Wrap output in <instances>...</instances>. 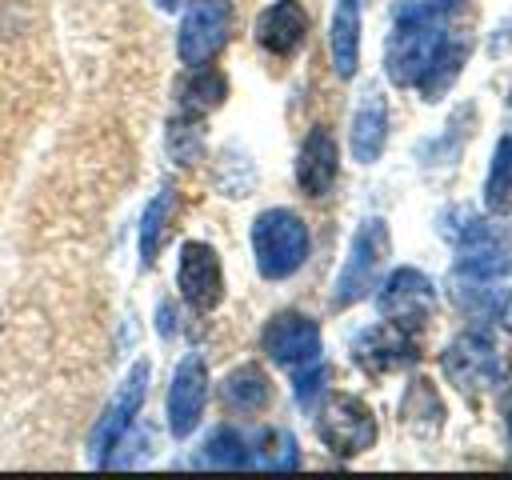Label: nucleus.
Instances as JSON below:
<instances>
[{"mask_svg":"<svg viewBox=\"0 0 512 480\" xmlns=\"http://www.w3.org/2000/svg\"><path fill=\"white\" fill-rule=\"evenodd\" d=\"M332 68L340 80H352L360 68V0H336L332 28H328Z\"/></svg>","mask_w":512,"mask_h":480,"instance_id":"nucleus-18","label":"nucleus"},{"mask_svg":"<svg viewBox=\"0 0 512 480\" xmlns=\"http://www.w3.org/2000/svg\"><path fill=\"white\" fill-rule=\"evenodd\" d=\"M440 368H444L448 384H456L468 396L500 384V356H496V348H492V340L484 332H460L444 348Z\"/></svg>","mask_w":512,"mask_h":480,"instance_id":"nucleus-9","label":"nucleus"},{"mask_svg":"<svg viewBox=\"0 0 512 480\" xmlns=\"http://www.w3.org/2000/svg\"><path fill=\"white\" fill-rule=\"evenodd\" d=\"M164 144H168V156H172L180 168L196 164L200 152H204V128H200V116H184V112H180L176 120H168Z\"/></svg>","mask_w":512,"mask_h":480,"instance_id":"nucleus-24","label":"nucleus"},{"mask_svg":"<svg viewBox=\"0 0 512 480\" xmlns=\"http://www.w3.org/2000/svg\"><path fill=\"white\" fill-rule=\"evenodd\" d=\"M468 52H472V36H464V32H444V40H440V48L432 52L424 76L416 80L420 96H424V100H440V96L456 84V76H460Z\"/></svg>","mask_w":512,"mask_h":480,"instance_id":"nucleus-17","label":"nucleus"},{"mask_svg":"<svg viewBox=\"0 0 512 480\" xmlns=\"http://www.w3.org/2000/svg\"><path fill=\"white\" fill-rule=\"evenodd\" d=\"M204 404H208V364H204L196 352H188V356L176 364L172 384H168V404H164V412H168V432H172L176 440H188V436L196 432L200 416H204Z\"/></svg>","mask_w":512,"mask_h":480,"instance_id":"nucleus-12","label":"nucleus"},{"mask_svg":"<svg viewBox=\"0 0 512 480\" xmlns=\"http://www.w3.org/2000/svg\"><path fill=\"white\" fill-rule=\"evenodd\" d=\"M248 460H252L248 440L236 428H216L200 452V464L208 468H248Z\"/></svg>","mask_w":512,"mask_h":480,"instance_id":"nucleus-25","label":"nucleus"},{"mask_svg":"<svg viewBox=\"0 0 512 480\" xmlns=\"http://www.w3.org/2000/svg\"><path fill=\"white\" fill-rule=\"evenodd\" d=\"M316 436L320 444L332 452V456H360L376 444L380 428H376V416L372 408L352 396V392H328L324 404L316 408Z\"/></svg>","mask_w":512,"mask_h":480,"instance_id":"nucleus-5","label":"nucleus"},{"mask_svg":"<svg viewBox=\"0 0 512 480\" xmlns=\"http://www.w3.org/2000/svg\"><path fill=\"white\" fill-rule=\"evenodd\" d=\"M484 208L492 216L512 212V136H504L492 152V168L484 180Z\"/></svg>","mask_w":512,"mask_h":480,"instance_id":"nucleus-22","label":"nucleus"},{"mask_svg":"<svg viewBox=\"0 0 512 480\" xmlns=\"http://www.w3.org/2000/svg\"><path fill=\"white\" fill-rule=\"evenodd\" d=\"M184 0H156V8H164V12H172V8H180Z\"/></svg>","mask_w":512,"mask_h":480,"instance_id":"nucleus-29","label":"nucleus"},{"mask_svg":"<svg viewBox=\"0 0 512 480\" xmlns=\"http://www.w3.org/2000/svg\"><path fill=\"white\" fill-rule=\"evenodd\" d=\"M508 460H512V408H508Z\"/></svg>","mask_w":512,"mask_h":480,"instance_id":"nucleus-30","label":"nucleus"},{"mask_svg":"<svg viewBox=\"0 0 512 480\" xmlns=\"http://www.w3.org/2000/svg\"><path fill=\"white\" fill-rule=\"evenodd\" d=\"M308 40V12L300 0H276L256 16V44L272 56H296Z\"/></svg>","mask_w":512,"mask_h":480,"instance_id":"nucleus-14","label":"nucleus"},{"mask_svg":"<svg viewBox=\"0 0 512 480\" xmlns=\"http://www.w3.org/2000/svg\"><path fill=\"white\" fill-rule=\"evenodd\" d=\"M224 96H228V84H224V76H220L216 68H208V64H196V68L180 80V88H176V100H180V112H184V116H208L212 108L224 104Z\"/></svg>","mask_w":512,"mask_h":480,"instance_id":"nucleus-20","label":"nucleus"},{"mask_svg":"<svg viewBox=\"0 0 512 480\" xmlns=\"http://www.w3.org/2000/svg\"><path fill=\"white\" fill-rule=\"evenodd\" d=\"M296 376H292V392H296V400L308 408L312 404V396L320 392V384H324V376H328V368H324V360H312V364H300V368H292Z\"/></svg>","mask_w":512,"mask_h":480,"instance_id":"nucleus-26","label":"nucleus"},{"mask_svg":"<svg viewBox=\"0 0 512 480\" xmlns=\"http://www.w3.org/2000/svg\"><path fill=\"white\" fill-rule=\"evenodd\" d=\"M144 396H148V360H136V364L128 368V376H124V384L116 388V396L108 400L104 416L96 420L92 436H88V452H92V464H108L112 448H116V444L128 436V428L136 424Z\"/></svg>","mask_w":512,"mask_h":480,"instance_id":"nucleus-6","label":"nucleus"},{"mask_svg":"<svg viewBox=\"0 0 512 480\" xmlns=\"http://www.w3.org/2000/svg\"><path fill=\"white\" fill-rule=\"evenodd\" d=\"M376 288H380L376 292V312L388 324H396V328L416 332L432 316V308H436V288H432V280L420 268H396Z\"/></svg>","mask_w":512,"mask_h":480,"instance_id":"nucleus-8","label":"nucleus"},{"mask_svg":"<svg viewBox=\"0 0 512 480\" xmlns=\"http://www.w3.org/2000/svg\"><path fill=\"white\" fill-rule=\"evenodd\" d=\"M252 452V460H248V468L256 464V468H272V472H288V468H296L300 464V448H296V440H292V432H284V428H272V432H260L256 436V448H248Z\"/></svg>","mask_w":512,"mask_h":480,"instance_id":"nucleus-23","label":"nucleus"},{"mask_svg":"<svg viewBox=\"0 0 512 480\" xmlns=\"http://www.w3.org/2000/svg\"><path fill=\"white\" fill-rule=\"evenodd\" d=\"M428 4H432V8H436V12H448V8H452V4H456V0H428Z\"/></svg>","mask_w":512,"mask_h":480,"instance_id":"nucleus-28","label":"nucleus"},{"mask_svg":"<svg viewBox=\"0 0 512 480\" xmlns=\"http://www.w3.org/2000/svg\"><path fill=\"white\" fill-rule=\"evenodd\" d=\"M500 320H504V328L512 332V292H508V300H504V312H500Z\"/></svg>","mask_w":512,"mask_h":480,"instance_id":"nucleus-27","label":"nucleus"},{"mask_svg":"<svg viewBox=\"0 0 512 480\" xmlns=\"http://www.w3.org/2000/svg\"><path fill=\"white\" fill-rule=\"evenodd\" d=\"M220 396L232 412H260L268 400H272V380L260 364H240L224 376L220 384Z\"/></svg>","mask_w":512,"mask_h":480,"instance_id":"nucleus-19","label":"nucleus"},{"mask_svg":"<svg viewBox=\"0 0 512 480\" xmlns=\"http://www.w3.org/2000/svg\"><path fill=\"white\" fill-rule=\"evenodd\" d=\"M444 12H436L428 0H400L392 8V36L384 48V72L396 88H416V80L424 76L432 52L444 40Z\"/></svg>","mask_w":512,"mask_h":480,"instance_id":"nucleus-1","label":"nucleus"},{"mask_svg":"<svg viewBox=\"0 0 512 480\" xmlns=\"http://www.w3.org/2000/svg\"><path fill=\"white\" fill-rule=\"evenodd\" d=\"M260 348L272 364H284V368L312 364V360H320V324L292 308L276 312L260 332Z\"/></svg>","mask_w":512,"mask_h":480,"instance_id":"nucleus-11","label":"nucleus"},{"mask_svg":"<svg viewBox=\"0 0 512 480\" xmlns=\"http://www.w3.org/2000/svg\"><path fill=\"white\" fill-rule=\"evenodd\" d=\"M308 248H312L308 224L292 208H268L252 220V256H256V272L264 280L296 276L308 260Z\"/></svg>","mask_w":512,"mask_h":480,"instance_id":"nucleus-3","label":"nucleus"},{"mask_svg":"<svg viewBox=\"0 0 512 480\" xmlns=\"http://www.w3.org/2000/svg\"><path fill=\"white\" fill-rule=\"evenodd\" d=\"M336 172H340V152H336V140L328 128H312L296 152V184L304 196H328V188L336 184Z\"/></svg>","mask_w":512,"mask_h":480,"instance_id":"nucleus-15","label":"nucleus"},{"mask_svg":"<svg viewBox=\"0 0 512 480\" xmlns=\"http://www.w3.org/2000/svg\"><path fill=\"white\" fill-rule=\"evenodd\" d=\"M392 252V236H388V224L380 216H368L360 220L352 244H348V256H344V268L336 276V292H332V304L336 308H348L356 300H364L376 284H380V272H384V260Z\"/></svg>","mask_w":512,"mask_h":480,"instance_id":"nucleus-4","label":"nucleus"},{"mask_svg":"<svg viewBox=\"0 0 512 480\" xmlns=\"http://www.w3.org/2000/svg\"><path fill=\"white\" fill-rule=\"evenodd\" d=\"M176 284L192 312H212L224 300V268H220L216 248L204 240H184L180 264H176Z\"/></svg>","mask_w":512,"mask_h":480,"instance_id":"nucleus-10","label":"nucleus"},{"mask_svg":"<svg viewBox=\"0 0 512 480\" xmlns=\"http://www.w3.org/2000/svg\"><path fill=\"white\" fill-rule=\"evenodd\" d=\"M416 332L396 328V324H372L352 340V360L368 372V376H388V372H404L416 364Z\"/></svg>","mask_w":512,"mask_h":480,"instance_id":"nucleus-13","label":"nucleus"},{"mask_svg":"<svg viewBox=\"0 0 512 480\" xmlns=\"http://www.w3.org/2000/svg\"><path fill=\"white\" fill-rule=\"evenodd\" d=\"M384 140H388V104L376 88H368L352 112V132H348V144H352V156L360 164H372L380 152H384Z\"/></svg>","mask_w":512,"mask_h":480,"instance_id":"nucleus-16","label":"nucleus"},{"mask_svg":"<svg viewBox=\"0 0 512 480\" xmlns=\"http://www.w3.org/2000/svg\"><path fill=\"white\" fill-rule=\"evenodd\" d=\"M232 36V4L228 0H192L180 32H176V52L188 68L208 64Z\"/></svg>","mask_w":512,"mask_h":480,"instance_id":"nucleus-7","label":"nucleus"},{"mask_svg":"<svg viewBox=\"0 0 512 480\" xmlns=\"http://www.w3.org/2000/svg\"><path fill=\"white\" fill-rule=\"evenodd\" d=\"M460 224L444 228V236H452L456 244V276L468 284H488L500 280L512 268V232L492 216H476L468 208L456 212Z\"/></svg>","mask_w":512,"mask_h":480,"instance_id":"nucleus-2","label":"nucleus"},{"mask_svg":"<svg viewBox=\"0 0 512 480\" xmlns=\"http://www.w3.org/2000/svg\"><path fill=\"white\" fill-rule=\"evenodd\" d=\"M172 212H176V188L172 184H160V192L148 200V208L140 216V264L144 268L156 264L160 244H164L168 224H172Z\"/></svg>","mask_w":512,"mask_h":480,"instance_id":"nucleus-21","label":"nucleus"}]
</instances>
